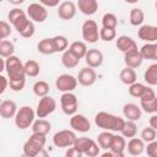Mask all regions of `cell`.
Masks as SVG:
<instances>
[{
  "label": "cell",
  "instance_id": "obj_1",
  "mask_svg": "<svg viewBox=\"0 0 157 157\" xmlns=\"http://www.w3.org/2000/svg\"><path fill=\"white\" fill-rule=\"evenodd\" d=\"M125 119L118 115H114L108 112H98L94 115V124L102 129V130H108L113 132H120L121 129L124 128Z\"/></svg>",
  "mask_w": 157,
  "mask_h": 157
},
{
  "label": "cell",
  "instance_id": "obj_2",
  "mask_svg": "<svg viewBox=\"0 0 157 157\" xmlns=\"http://www.w3.org/2000/svg\"><path fill=\"white\" fill-rule=\"evenodd\" d=\"M5 71L9 76V81H20L26 80L25 64L16 55H11L5 59Z\"/></svg>",
  "mask_w": 157,
  "mask_h": 157
},
{
  "label": "cell",
  "instance_id": "obj_3",
  "mask_svg": "<svg viewBox=\"0 0 157 157\" xmlns=\"http://www.w3.org/2000/svg\"><path fill=\"white\" fill-rule=\"evenodd\" d=\"M47 142V135L39 132H32L28 140L23 145V155L27 157H36L44 148Z\"/></svg>",
  "mask_w": 157,
  "mask_h": 157
},
{
  "label": "cell",
  "instance_id": "obj_4",
  "mask_svg": "<svg viewBox=\"0 0 157 157\" xmlns=\"http://www.w3.org/2000/svg\"><path fill=\"white\" fill-rule=\"evenodd\" d=\"M36 115V112L29 105H22L18 108L15 115V125L20 130H26L32 126Z\"/></svg>",
  "mask_w": 157,
  "mask_h": 157
},
{
  "label": "cell",
  "instance_id": "obj_5",
  "mask_svg": "<svg viewBox=\"0 0 157 157\" xmlns=\"http://www.w3.org/2000/svg\"><path fill=\"white\" fill-rule=\"evenodd\" d=\"M77 136L75 130H70V129H64L60 130L58 132L54 134L53 136V144L55 147H70L74 145V142L76 141Z\"/></svg>",
  "mask_w": 157,
  "mask_h": 157
},
{
  "label": "cell",
  "instance_id": "obj_6",
  "mask_svg": "<svg viewBox=\"0 0 157 157\" xmlns=\"http://www.w3.org/2000/svg\"><path fill=\"white\" fill-rule=\"evenodd\" d=\"M60 107L64 114L66 115H74L75 113H77V108H78V101L76 94H74L72 92H64L60 97Z\"/></svg>",
  "mask_w": 157,
  "mask_h": 157
},
{
  "label": "cell",
  "instance_id": "obj_7",
  "mask_svg": "<svg viewBox=\"0 0 157 157\" xmlns=\"http://www.w3.org/2000/svg\"><path fill=\"white\" fill-rule=\"evenodd\" d=\"M82 38L86 43H96L99 39V29H98V25L96 21L93 20H86L82 23Z\"/></svg>",
  "mask_w": 157,
  "mask_h": 157
},
{
  "label": "cell",
  "instance_id": "obj_8",
  "mask_svg": "<svg viewBox=\"0 0 157 157\" xmlns=\"http://www.w3.org/2000/svg\"><path fill=\"white\" fill-rule=\"evenodd\" d=\"M55 109H56V101L50 96H44V97H40L37 104L36 114L38 118H47L48 115L54 113Z\"/></svg>",
  "mask_w": 157,
  "mask_h": 157
},
{
  "label": "cell",
  "instance_id": "obj_9",
  "mask_svg": "<svg viewBox=\"0 0 157 157\" xmlns=\"http://www.w3.org/2000/svg\"><path fill=\"white\" fill-rule=\"evenodd\" d=\"M27 15L33 22L42 23L48 18V10L40 2H32L27 6Z\"/></svg>",
  "mask_w": 157,
  "mask_h": 157
},
{
  "label": "cell",
  "instance_id": "obj_10",
  "mask_svg": "<svg viewBox=\"0 0 157 157\" xmlns=\"http://www.w3.org/2000/svg\"><path fill=\"white\" fill-rule=\"evenodd\" d=\"M77 77L70 75V74H63L56 77L55 80V87L60 92H72L77 87Z\"/></svg>",
  "mask_w": 157,
  "mask_h": 157
},
{
  "label": "cell",
  "instance_id": "obj_11",
  "mask_svg": "<svg viewBox=\"0 0 157 157\" xmlns=\"http://www.w3.org/2000/svg\"><path fill=\"white\" fill-rule=\"evenodd\" d=\"M70 128L77 132H88L91 130V121L85 114L75 113L70 118Z\"/></svg>",
  "mask_w": 157,
  "mask_h": 157
},
{
  "label": "cell",
  "instance_id": "obj_12",
  "mask_svg": "<svg viewBox=\"0 0 157 157\" xmlns=\"http://www.w3.org/2000/svg\"><path fill=\"white\" fill-rule=\"evenodd\" d=\"M58 16L64 21H70L76 16L77 5L72 1H63L58 6Z\"/></svg>",
  "mask_w": 157,
  "mask_h": 157
},
{
  "label": "cell",
  "instance_id": "obj_13",
  "mask_svg": "<svg viewBox=\"0 0 157 157\" xmlns=\"http://www.w3.org/2000/svg\"><path fill=\"white\" fill-rule=\"evenodd\" d=\"M76 77H77L78 83L85 87H90V86L94 85L97 81V74H96L94 69L91 66H86V67L81 69Z\"/></svg>",
  "mask_w": 157,
  "mask_h": 157
},
{
  "label": "cell",
  "instance_id": "obj_14",
  "mask_svg": "<svg viewBox=\"0 0 157 157\" xmlns=\"http://www.w3.org/2000/svg\"><path fill=\"white\" fill-rule=\"evenodd\" d=\"M137 36L141 40L147 42V43L157 42V26L141 25L137 31Z\"/></svg>",
  "mask_w": 157,
  "mask_h": 157
},
{
  "label": "cell",
  "instance_id": "obj_15",
  "mask_svg": "<svg viewBox=\"0 0 157 157\" xmlns=\"http://www.w3.org/2000/svg\"><path fill=\"white\" fill-rule=\"evenodd\" d=\"M142 61H144V58H142V55L140 53V49H137V48L124 53L125 66H129V67H132V69H137L139 66H141Z\"/></svg>",
  "mask_w": 157,
  "mask_h": 157
},
{
  "label": "cell",
  "instance_id": "obj_16",
  "mask_svg": "<svg viewBox=\"0 0 157 157\" xmlns=\"http://www.w3.org/2000/svg\"><path fill=\"white\" fill-rule=\"evenodd\" d=\"M103 59H104L103 53L99 49H96V48L88 49L87 53H86V56H85V61H86L87 66H91L93 69L99 67L103 63Z\"/></svg>",
  "mask_w": 157,
  "mask_h": 157
},
{
  "label": "cell",
  "instance_id": "obj_17",
  "mask_svg": "<svg viewBox=\"0 0 157 157\" xmlns=\"http://www.w3.org/2000/svg\"><path fill=\"white\" fill-rule=\"evenodd\" d=\"M123 114L126 120H132V121H139L142 115V109L140 105L135 103H126L123 107Z\"/></svg>",
  "mask_w": 157,
  "mask_h": 157
},
{
  "label": "cell",
  "instance_id": "obj_18",
  "mask_svg": "<svg viewBox=\"0 0 157 157\" xmlns=\"http://www.w3.org/2000/svg\"><path fill=\"white\" fill-rule=\"evenodd\" d=\"M145 141L141 137H131L128 144H126V150L128 153L131 156H140L144 153L146 146H145Z\"/></svg>",
  "mask_w": 157,
  "mask_h": 157
},
{
  "label": "cell",
  "instance_id": "obj_19",
  "mask_svg": "<svg viewBox=\"0 0 157 157\" xmlns=\"http://www.w3.org/2000/svg\"><path fill=\"white\" fill-rule=\"evenodd\" d=\"M112 152L114 153V157H124V151L126 150V140L125 137L120 134H117L114 135L113 137V142H112V146L110 148Z\"/></svg>",
  "mask_w": 157,
  "mask_h": 157
},
{
  "label": "cell",
  "instance_id": "obj_20",
  "mask_svg": "<svg viewBox=\"0 0 157 157\" xmlns=\"http://www.w3.org/2000/svg\"><path fill=\"white\" fill-rule=\"evenodd\" d=\"M17 104L11 101V99H5L0 103V115L4 119H10V118H15L16 113H17Z\"/></svg>",
  "mask_w": 157,
  "mask_h": 157
},
{
  "label": "cell",
  "instance_id": "obj_21",
  "mask_svg": "<svg viewBox=\"0 0 157 157\" xmlns=\"http://www.w3.org/2000/svg\"><path fill=\"white\" fill-rule=\"evenodd\" d=\"M77 9L86 16H91L97 12L98 10V1L97 0H77Z\"/></svg>",
  "mask_w": 157,
  "mask_h": 157
},
{
  "label": "cell",
  "instance_id": "obj_22",
  "mask_svg": "<svg viewBox=\"0 0 157 157\" xmlns=\"http://www.w3.org/2000/svg\"><path fill=\"white\" fill-rule=\"evenodd\" d=\"M115 45H117V48H118L120 52H123V53H126V52H129V50H131V49L137 48L136 42H135L131 37L125 36V34L119 36L118 38H115Z\"/></svg>",
  "mask_w": 157,
  "mask_h": 157
},
{
  "label": "cell",
  "instance_id": "obj_23",
  "mask_svg": "<svg viewBox=\"0 0 157 157\" xmlns=\"http://www.w3.org/2000/svg\"><path fill=\"white\" fill-rule=\"evenodd\" d=\"M69 50L75 55L77 56L80 60L83 59L86 56V53H87V44L86 42H82V40H75L72 42L70 45H69Z\"/></svg>",
  "mask_w": 157,
  "mask_h": 157
},
{
  "label": "cell",
  "instance_id": "obj_24",
  "mask_svg": "<svg viewBox=\"0 0 157 157\" xmlns=\"http://www.w3.org/2000/svg\"><path fill=\"white\" fill-rule=\"evenodd\" d=\"M119 78H120V81H121L124 85L129 86V85L136 82V80H137V75H136L135 69L129 67V66H125V67L120 71V74H119Z\"/></svg>",
  "mask_w": 157,
  "mask_h": 157
},
{
  "label": "cell",
  "instance_id": "obj_25",
  "mask_svg": "<svg viewBox=\"0 0 157 157\" xmlns=\"http://www.w3.org/2000/svg\"><path fill=\"white\" fill-rule=\"evenodd\" d=\"M31 128H32V132H39V134L47 135L52 130V124L47 119L39 118V119H37V120L33 121V124H32Z\"/></svg>",
  "mask_w": 157,
  "mask_h": 157
},
{
  "label": "cell",
  "instance_id": "obj_26",
  "mask_svg": "<svg viewBox=\"0 0 157 157\" xmlns=\"http://www.w3.org/2000/svg\"><path fill=\"white\" fill-rule=\"evenodd\" d=\"M37 50L38 53L43 55H52L55 53V48L53 44V38H43L42 40L38 42L37 44Z\"/></svg>",
  "mask_w": 157,
  "mask_h": 157
},
{
  "label": "cell",
  "instance_id": "obj_27",
  "mask_svg": "<svg viewBox=\"0 0 157 157\" xmlns=\"http://www.w3.org/2000/svg\"><path fill=\"white\" fill-rule=\"evenodd\" d=\"M80 59L77 56H75L69 49H66L65 52H63L61 54V64L63 66H65L66 69H74L78 65Z\"/></svg>",
  "mask_w": 157,
  "mask_h": 157
},
{
  "label": "cell",
  "instance_id": "obj_28",
  "mask_svg": "<svg viewBox=\"0 0 157 157\" xmlns=\"http://www.w3.org/2000/svg\"><path fill=\"white\" fill-rule=\"evenodd\" d=\"M113 137H114L113 131L103 130V131L98 135L97 142H98V145L101 146V148H103V150H109L110 146H112V142H113Z\"/></svg>",
  "mask_w": 157,
  "mask_h": 157
},
{
  "label": "cell",
  "instance_id": "obj_29",
  "mask_svg": "<svg viewBox=\"0 0 157 157\" xmlns=\"http://www.w3.org/2000/svg\"><path fill=\"white\" fill-rule=\"evenodd\" d=\"M144 80L148 86L157 85V63L151 64L144 72Z\"/></svg>",
  "mask_w": 157,
  "mask_h": 157
},
{
  "label": "cell",
  "instance_id": "obj_30",
  "mask_svg": "<svg viewBox=\"0 0 157 157\" xmlns=\"http://www.w3.org/2000/svg\"><path fill=\"white\" fill-rule=\"evenodd\" d=\"M145 20V13L140 7H134L130 10L129 21L131 26H141Z\"/></svg>",
  "mask_w": 157,
  "mask_h": 157
},
{
  "label": "cell",
  "instance_id": "obj_31",
  "mask_svg": "<svg viewBox=\"0 0 157 157\" xmlns=\"http://www.w3.org/2000/svg\"><path fill=\"white\" fill-rule=\"evenodd\" d=\"M93 141H94V140H92V139H90V137L82 136V137H77L72 146H74L77 151H80L82 155H86L87 150L90 148V146L92 145Z\"/></svg>",
  "mask_w": 157,
  "mask_h": 157
},
{
  "label": "cell",
  "instance_id": "obj_32",
  "mask_svg": "<svg viewBox=\"0 0 157 157\" xmlns=\"http://www.w3.org/2000/svg\"><path fill=\"white\" fill-rule=\"evenodd\" d=\"M13 53H15V44L11 40L1 39V42H0V56L6 59V58L13 55Z\"/></svg>",
  "mask_w": 157,
  "mask_h": 157
},
{
  "label": "cell",
  "instance_id": "obj_33",
  "mask_svg": "<svg viewBox=\"0 0 157 157\" xmlns=\"http://www.w3.org/2000/svg\"><path fill=\"white\" fill-rule=\"evenodd\" d=\"M25 71H26V75L29 76V77H37L40 72V66L38 64V61L33 60V59H29L25 63Z\"/></svg>",
  "mask_w": 157,
  "mask_h": 157
},
{
  "label": "cell",
  "instance_id": "obj_34",
  "mask_svg": "<svg viewBox=\"0 0 157 157\" xmlns=\"http://www.w3.org/2000/svg\"><path fill=\"white\" fill-rule=\"evenodd\" d=\"M32 90H33V93H34L37 97L40 98V97L48 96L50 87H49L48 82H45V81H43V80H39V81H36V82H34Z\"/></svg>",
  "mask_w": 157,
  "mask_h": 157
},
{
  "label": "cell",
  "instance_id": "obj_35",
  "mask_svg": "<svg viewBox=\"0 0 157 157\" xmlns=\"http://www.w3.org/2000/svg\"><path fill=\"white\" fill-rule=\"evenodd\" d=\"M53 44L55 48V53H63L69 48V40L65 36L58 34L53 37Z\"/></svg>",
  "mask_w": 157,
  "mask_h": 157
},
{
  "label": "cell",
  "instance_id": "obj_36",
  "mask_svg": "<svg viewBox=\"0 0 157 157\" xmlns=\"http://www.w3.org/2000/svg\"><path fill=\"white\" fill-rule=\"evenodd\" d=\"M120 134L125 137V139H131V137H135L136 134H137V126L135 124V121L132 120H126L125 124H124V128L121 129Z\"/></svg>",
  "mask_w": 157,
  "mask_h": 157
},
{
  "label": "cell",
  "instance_id": "obj_37",
  "mask_svg": "<svg viewBox=\"0 0 157 157\" xmlns=\"http://www.w3.org/2000/svg\"><path fill=\"white\" fill-rule=\"evenodd\" d=\"M146 87H147L146 85H144V83L136 81V82L129 85L128 91H129V94H130V96H132V97H135V98H140V97L144 94Z\"/></svg>",
  "mask_w": 157,
  "mask_h": 157
},
{
  "label": "cell",
  "instance_id": "obj_38",
  "mask_svg": "<svg viewBox=\"0 0 157 157\" xmlns=\"http://www.w3.org/2000/svg\"><path fill=\"white\" fill-rule=\"evenodd\" d=\"M140 53L144 60H155V43H146L141 47Z\"/></svg>",
  "mask_w": 157,
  "mask_h": 157
},
{
  "label": "cell",
  "instance_id": "obj_39",
  "mask_svg": "<svg viewBox=\"0 0 157 157\" xmlns=\"http://www.w3.org/2000/svg\"><path fill=\"white\" fill-rule=\"evenodd\" d=\"M102 26L107 27V28H117L118 26V18L114 13L112 12H107L103 15L102 17Z\"/></svg>",
  "mask_w": 157,
  "mask_h": 157
},
{
  "label": "cell",
  "instance_id": "obj_40",
  "mask_svg": "<svg viewBox=\"0 0 157 157\" xmlns=\"http://www.w3.org/2000/svg\"><path fill=\"white\" fill-rule=\"evenodd\" d=\"M99 38L104 42H112L117 38V31L115 28H107L102 27L99 29Z\"/></svg>",
  "mask_w": 157,
  "mask_h": 157
},
{
  "label": "cell",
  "instance_id": "obj_41",
  "mask_svg": "<svg viewBox=\"0 0 157 157\" xmlns=\"http://www.w3.org/2000/svg\"><path fill=\"white\" fill-rule=\"evenodd\" d=\"M156 136H157V130L153 129L152 126H146V128H144L142 131H141V135H140V137H141L146 144H148V142L156 140Z\"/></svg>",
  "mask_w": 157,
  "mask_h": 157
},
{
  "label": "cell",
  "instance_id": "obj_42",
  "mask_svg": "<svg viewBox=\"0 0 157 157\" xmlns=\"http://www.w3.org/2000/svg\"><path fill=\"white\" fill-rule=\"evenodd\" d=\"M140 107L145 113H157V97L152 101H140Z\"/></svg>",
  "mask_w": 157,
  "mask_h": 157
},
{
  "label": "cell",
  "instance_id": "obj_43",
  "mask_svg": "<svg viewBox=\"0 0 157 157\" xmlns=\"http://www.w3.org/2000/svg\"><path fill=\"white\" fill-rule=\"evenodd\" d=\"M11 33H12L11 23H9L6 21H1L0 22V38L1 39H6Z\"/></svg>",
  "mask_w": 157,
  "mask_h": 157
},
{
  "label": "cell",
  "instance_id": "obj_44",
  "mask_svg": "<svg viewBox=\"0 0 157 157\" xmlns=\"http://www.w3.org/2000/svg\"><path fill=\"white\" fill-rule=\"evenodd\" d=\"M23 13H26V11H23V10H21V9H18V7H13L12 10H10L9 11V13H7V18H9V21H10V23L12 25L20 16H22Z\"/></svg>",
  "mask_w": 157,
  "mask_h": 157
},
{
  "label": "cell",
  "instance_id": "obj_45",
  "mask_svg": "<svg viewBox=\"0 0 157 157\" xmlns=\"http://www.w3.org/2000/svg\"><path fill=\"white\" fill-rule=\"evenodd\" d=\"M99 155H101V146L98 145L97 141H93L92 145L90 146V148L87 150L86 156H88V157H96V156H99Z\"/></svg>",
  "mask_w": 157,
  "mask_h": 157
},
{
  "label": "cell",
  "instance_id": "obj_46",
  "mask_svg": "<svg viewBox=\"0 0 157 157\" xmlns=\"http://www.w3.org/2000/svg\"><path fill=\"white\" fill-rule=\"evenodd\" d=\"M145 151H146L148 157H157V140H153V141L148 142Z\"/></svg>",
  "mask_w": 157,
  "mask_h": 157
},
{
  "label": "cell",
  "instance_id": "obj_47",
  "mask_svg": "<svg viewBox=\"0 0 157 157\" xmlns=\"http://www.w3.org/2000/svg\"><path fill=\"white\" fill-rule=\"evenodd\" d=\"M26 80H20V81H9V87L13 92H20L25 88Z\"/></svg>",
  "mask_w": 157,
  "mask_h": 157
},
{
  "label": "cell",
  "instance_id": "obj_48",
  "mask_svg": "<svg viewBox=\"0 0 157 157\" xmlns=\"http://www.w3.org/2000/svg\"><path fill=\"white\" fill-rule=\"evenodd\" d=\"M34 31H36L34 23H33V21H31V22L28 23V26L26 27V29H25L22 33H20V36L23 37V38H31V37L34 34Z\"/></svg>",
  "mask_w": 157,
  "mask_h": 157
},
{
  "label": "cell",
  "instance_id": "obj_49",
  "mask_svg": "<svg viewBox=\"0 0 157 157\" xmlns=\"http://www.w3.org/2000/svg\"><path fill=\"white\" fill-rule=\"evenodd\" d=\"M157 96H156V93H155V91L151 88V87H146V90H145V92H144V94L140 97V101H152V99H155Z\"/></svg>",
  "mask_w": 157,
  "mask_h": 157
},
{
  "label": "cell",
  "instance_id": "obj_50",
  "mask_svg": "<svg viewBox=\"0 0 157 157\" xmlns=\"http://www.w3.org/2000/svg\"><path fill=\"white\" fill-rule=\"evenodd\" d=\"M65 156H66V157H81L82 153H81L80 151H77L74 146H70L69 150L65 152Z\"/></svg>",
  "mask_w": 157,
  "mask_h": 157
},
{
  "label": "cell",
  "instance_id": "obj_51",
  "mask_svg": "<svg viewBox=\"0 0 157 157\" xmlns=\"http://www.w3.org/2000/svg\"><path fill=\"white\" fill-rule=\"evenodd\" d=\"M39 2L45 7H56L60 5V0H39Z\"/></svg>",
  "mask_w": 157,
  "mask_h": 157
},
{
  "label": "cell",
  "instance_id": "obj_52",
  "mask_svg": "<svg viewBox=\"0 0 157 157\" xmlns=\"http://www.w3.org/2000/svg\"><path fill=\"white\" fill-rule=\"evenodd\" d=\"M0 81H1V88H0V93L2 94V93L6 91L7 86H9V78H6L4 75H1V76H0Z\"/></svg>",
  "mask_w": 157,
  "mask_h": 157
},
{
  "label": "cell",
  "instance_id": "obj_53",
  "mask_svg": "<svg viewBox=\"0 0 157 157\" xmlns=\"http://www.w3.org/2000/svg\"><path fill=\"white\" fill-rule=\"evenodd\" d=\"M150 126H152L153 129L157 130V114H153L151 118H150Z\"/></svg>",
  "mask_w": 157,
  "mask_h": 157
},
{
  "label": "cell",
  "instance_id": "obj_54",
  "mask_svg": "<svg viewBox=\"0 0 157 157\" xmlns=\"http://www.w3.org/2000/svg\"><path fill=\"white\" fill-rule=\"evenodd\" d=\"M7 1L12 5H21L22 2H25V0H7Z\"/></svg>",
  "mask_w": 157,
  "mask_h": 157
},
{
  "label": "cell",
  "instance_id": "obj_55",
  "mask_svg": "<svg viewBox=\"0 0 157 157\" xmlns=\"http://www.w3.org/2000/svg\"><path fill=\"white\" fill-rule=\"evenodd\" d=\"M125 2H128V4H136V2H139L140 0H124Z\"/></svg>",
  "mask_w": 157,
  "mask_h": 157
},
{
  "label": "cell",
  "instance_id": "obj_56",
  "mask_svg": "<svg viewBox=\"0 0 157 157\" xmlns=\"http://www.w3.org/2000/svg\"><path fill=\"white\" fill-rule=\"evenodd\" d=\"M155 60H157V42L155 43Z\"/></svg>",
  "mask_w": 157,
  "mask_h": 157
},
{
  "label": "cell",
  "instance_id": "obj_57",
  "mask_svg": "<svg viewBox=\"0 0 157 157\" xmlns=\"http://www.w3.org/2000/svg\"><path fill=\"white\" fill-rule=\"evenodd\" d=\"M155 7H156V10H157V0H156V2H155Z\"/></svg>",
  "mask_w": 157,
  "mask_h": 157
}]
</instances>
